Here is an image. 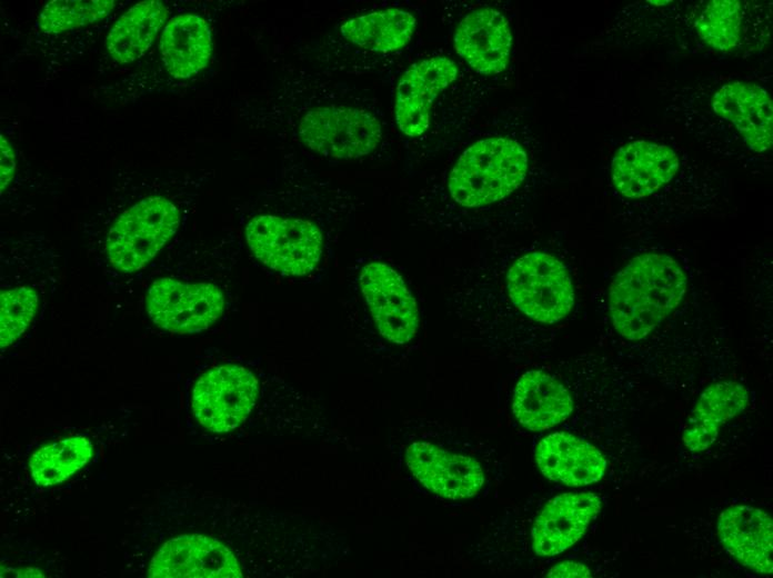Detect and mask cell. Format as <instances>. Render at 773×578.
I'll return each mask as SVG.
<instances>
[{
	"mask_svg": "<svg viewBox=\"0 0 773 578\" xmlns=\"http://www.w3.org/2000/svg\"><path fill=\"white\" fill-rule=\"evenodd\" d=\"M712 108L733 124L753 151L772 147V100L760 86L741 81L723 84L712 96Z\"/></svg>",
	"mask_w": 773,
	"mask_h": 578,
	"instance_id": "e0dca14e",
	"label": "cell"
},
{
	"mask_svg": "<svg viewBox=\"0 0 773 578\" xmlns=\"http://www.w3.org/2000/svg\"><path fill=\"white\" fill-rule=\"evenodd\" d=\"M602 501L593 492H566L552 498L535 518L531 530L538 556L551 557L573 546L601 511Z\"/></svg>",
	"mask_w": 773,
	"mask_h": 578,
	"instance_id": "4fadbf2b",
	"label": "cell"
},
{
	"mask_svg": "<svg viewBox=\"0 0 773 578\" xmlns=\"http://www.w3.org/2000/svg\"><path fill=\"white\" fill-rule=\"evenodd\" d=\"M298 137L323 157L355 159L375 149L382 129L377 118L363 109L330 104L308 110L298 123Z\"/></svg>",
	"mask_w": 773,
	"mask_h": 578,
	"instance_id": "8992f818",
	"label": "cell"
},
{
	"mask_svg": "<svg viewBox=\"0 0 773 578\" xmlns=\"http://www.w3.org/2000/svg\"><path fill=\"white\" fill-rule=\"evenodd\" d=\"M114 6L113 0H53L42 8L38 26L48 33L78 29L103 20Z\"/></svg>",
	"mask_w": 773,
	"mask_h": 578,
	"instance_id": "d4e9b609",
	"label": "cell"
},
{
	"mask_svg": "<svg viewBox=\"0 0 773 578\" xmlns=\"http://www.w3.org/2000/svg\"><path fill=\"white\" fill-rule=\"evenodd\" d=\"M168 9L159 0L135 3L111 28L106 48L119 63H129L145 53L164 26Z\"/></svg>",
	"mask_w": 773,
	"mask_h": 578,
	"instance_id": "7402d4cb",
	"label": "cell"
},
{
	"mask_svg": "<svg viewBox=\"0 0 773 578\" xmlns=\"http://www.w3.org/2000/svg\"><path fill=\"white\" fill-rule=\"evenodd\" d=\"M458 71L448 57H432L415 62L402 74L394 107L401 132L414 138L428 130L434 99L455 80Z\"/></svg>",
	"mask_w": 773,
	"mask_h": 578,
	"instance_id": "7c38bea8",
	"label": "cell"
},
{
	"mask_svg": "<svg viewBox=\"0 0 773 578\" xmlns=\"http://www.w3.org/2000/svg\"><path fill=\"white\" fill-rule=\"evenodd\" d=\"M512 303L529 318L554 323L574 305V289L564 265L544 252H529L518 258L506 273Z\"/></svg>",
	"mask_w": 773,
	"mask_h": 578,
	"instance_id": "277c9868",
	"label": "cell"
},
{
	"mask_svg": "<svg viewBox=\"0 0 773 578\" xmlns=\"http://www.w3.org/2000/svg\"><path fill=\"white\" fill-rule=\"evenodd\" d=\"M255 376L238 365H222L204 372L192 390V411L205 429L225 434L242 425L255 406Z\"/></svg>",
	"mask_w": 773,
	"mask_h": 578,
	"instance_id": "52a82bcc",
	"label": "cell"
},
{
	"mask_svg": "<svg viewBox=\"0 0 773 578\" xmlns=\"http://www.w3.org/2000/svg\"><path fill=\"white\" fill-rule=\"evenodd\" d=\"M454 48L478 73L491 76L502 72L512 47V34L505 17L492 8H481L465 16L459 23Z\"/></svg>",
	"mask_w": 773,
	"mask_h": 578,
	"instance_id": "9a60e30c",
	"label": "cell"
},
{
	"mask_svg": "<svg viewBox=\"0 0 773 578\" xmlns=\"http://www.w3.org/2000/svg\"><path fill=\"white\" fill-rule=\"evenodd\" d=\"M92 456V442L84 436H72L38 449L29 460V469L38 486L51 487L72 477Z\"/></svg>",
	"mask_w": 773,
	"mask_h": 578,
	"instance_id": "cb8c5ba5",
	"label": "cell"
},
{
	"mask_svg": "<svg viewBox=\"0 0 773 578\" xmlns=\"http://www.w3.org/2000/svg\"><path fill=\"white\" fill-rule=\"evenodd\" d=\"M0 155H1V192L9 186L13 179L16 171V155L10 141L1 134L0 138Z\"/></svg>",
	"mask_w": 773,
	"mask_h": 578,
	"instance_id": "83f0119b",
	"label": "cell"
},
{
	"mask_svg": "<svg viewBox=\"0 0 773 578\" xmlns=\"http://www.w3.org/2000/svg\"><path fill=\"white\" fill-rule=\"evenodd\" d=\"M359 282L380 335L398 345L412 340L419 313L402 277L386 263L374 261L361 269Z\"/></svg>",
	"mask_w": 773,
	"mask_h": 578,
	"instance_id": "9c48e42d",
	"label": "cell"
},
{
	"mask_svg": "<svg viewBox=\"0 0 773 578\" xmlns=\"http://www.w3.org/2000/svg\"><path fill=\"white\" fill-rule=\"evenodd\" d=\"M405 462L426 489L449 499L470 498L478 494L485 481L483 469L475 459L426 441L408 446Z\"/></svg>",
	"mask_w": 773,
	"mask_h": 578,
	"instance_id": "8fae6325",
	"label": "cell"
},
{
	"mask_svg": "<svg viewBox=\"0 0 773 578\" xmlns=\"http://www.w3.org/2000/svg\"><path fill=\"white\" fill-rule=\"evenodd\" d=\"M415 26L416 19L410 12L391 8L354 17L340 27V32L359 48L384 53L403 48Z\"/></svg>",
	"mask_w": 773,
	"mask_h": 578,
	"instance_id": "603a6c76",
	"label": "cell"
},
{
	"mask_svg": "<svg viewBox=\"0 0 773 578\" xmlns=\"http://www.w3.org/2000/svg\"><path fill=\"white\" fill-rule=\"evenodd\" d=\"M39 305L38 293L22 286L0 295V346L6 348L18 340L32 322Z\"/></svg>",
	"mask_w": 773,
	"mask_h": 578,
	"instance_id": "4316f807",
	"label": "cell"
},
{
	"mask_svg": "<svg viewBox=\"0 0 773 578\" xmlns=\"http://www.w3.org/2000/svg\"><path fill=\"white\" fill-rule=\"evenodd\" d=\"M741 8L740 1H710L697 16V33L712 48L733 49L740 39Z\"/></svg>",
	"mask_w": 773,
	"mask_h": 578,
	"instance_id": "484cf974",
	"label": "cell"
},
{
	"mask_svg": "<svg viewBox=\"0 0 773 578\" xmlns=\"http://www.w3.org/2000/svg\"><path fill=\"white\" fill-rule=\"evenodd\" d=\"M159 47L164 67L173 78H191L210 62L213 51L211 29L198 14L175 16L164 26Z\"/></svg>",
	"mask_w": 773,
	"mask_h": 578,
	"instance_id": "44dd1931",
	"label": "cell"
},
{
	"mask_svg": "<svg viewBox=\"0 0 773 578\" xmlns=\"http://www.w3.org/2000/svg\"><path fill=\"white\" fill-rule=\"evenodd\" d=\"M535 460L550 480L581 487L598 482L608 462L592 444L568 432H554L536 446Z\"/></svg>",
	"mask_w": 773,
	"mask_h": 578,
	"instance_id": "ac0fdd59",
	"label": "cell"
},
{
	"mask_svg": "<svg viewBox=\"0 0 773 578\" xmlns=\"http://www.w3.org/2000/svg\"><path fill=\"white\" fill-rule=\"evenodd\" d=\"M686 288V273L672 257L655 252L634 257L610 286L614 329L626 340L645 338L680 306Z\"/></svg>",
	"mask_w": 773,
	"mask_h": 578,
	"instance_id": "6da1fadb",
	"label": "cell"
},
{
	"mask_svg": "<svg viewBox=\"0 0 773 578\" xmlns=\"http://www.w3.org/2000/svg\"><path fill=\"white\" fill-rule=\"evenodd\" d=\"M180 225L179 209L163 197H148L126 210L107 237L111 265L134 272L149 263L172 238Z\"/></svg>",
	"mask_w": 773,
	"mask_h": 578,
	"instance_id": "3957f363",
	"label": "cell"
},
{
	"mask_svg": "<svg viewBox=\"0 0 773 578\" xmlns=\"http://www.w3.org/2000/svg\"><path fill=\"white\" fill-rule=\"evenodd\" d=\"M717 535L727 552L751 570L773 572V521L763 510L734 505L721 512Z\"/></svg>",
	"mask_w": 773,
	"mask_h": 578,
	"instance_id": "2e32d148",
	"label": "cell"
},
{
	"mask_svg": "<svg viewBox=\"0 0 773 578\" xmlns=\"http://www.w3.org/2000/svg\"><path fill=\"white\" fill-rule=\"evenodd\" d=\"M528 156L515 140H478L460 156L449 176L452 199L469 208L496 202L515 191L528 171Z\"/></svg>",
	"mask_w": 773,
	"mask_h": 578,
	"instance_id": "7a4b0ae2",
	"label": "cell"
},
{
	"mask_svg": "<svg viewBox=\"0 0 773 578\" xmlns=\"http://www.w3.org/2000/svg\"><path fill=\"white\" fill-rule=\"evenodd\" d=\"M679 168V156L672 148L636 140L616 151L611 176L619 193L628 199H641L671 182Z\"/></svg>",
	"mask_w": 773,
	"mask_h": 578,
	"instance_id": "5bb4252c",
	"label": "cell"
},
{
	"mask_svg": "<svg viewBox=\"0 0 773 578\" xmlns=\"http://www.w3.org/2000/svg\"><path fill=\"white\" fill-rule=\"evenodd\" d=\"M548 577L556 578H588L591 577V571L588 566L576 561H562L553 566L546 574Z\"/></svg>",
	"mask_w": 773,
	"mask_h": 578,
	"instance_id": "f1b7e54d",
	"label": "cell"
},
{
	"mask_svg": "<svg viewBox=\"0 0 773 578\" xmlns=\"http://www.w3.org/2000/svg\"><path fill=\"white\" fill-rule=\"evenodd\" d=\"M245 239L264 266L287 276L311 272L322 256V232L315 223L304 219L257 216L245 227Z\"/></svg>",
	"mask_w": 773,
	"mask_h": 578,
	"instance_id": "5b68a950",
	"label": "cell"
},
{
	"mask_svg": "<svg viewBox=\"0 0 773 578\" xmlns=\"http://www.w3.org/2000/svg\"><path fill=\"white\" fill-rule=\"evenodd\" d=\"M223 308V293L209 282L164 277L153 281L145 296V309L152 322L173 333L208 329L221 317Z\"/></svg>",
	"mask_w": 773,
	"mask_h": 578,
	"instance_id": "ba28073f",
	"label": "cell"
},
{
	"mask_svg": "<svg viewBox=\"0 0 773 578\" xmlns=\"http://www.w3.org/2000/svg\"><path fill=\"white\" fill-rule=\"evenodd\" d=\"M151 578H241L240 564L221 541L199 534L167 540L150 561Z\"/></svg>",
	"mask_w": 773,
	"mask_h": 578,
	"instance_id": "30bf717a",
	"label": "cell"
},
{
	"mask_svg": "<svg viewBox=\"0 0 773 578\" xmlns=\"http://www.w3.org/2000/svg\"><path fill=\"white\" fill-rule=\"evenodd\" d=\"M512 410L524 428L546 430L569 418L573 411V399L555 378L541 370H530L516 382Z\"/></svg>",
	"mask_w": 773,
	"mask_h": 578,
	"instance_id": "d6986e66",
	"label": "cell"
},
{
	"mask_svg": "<svg viewBox=\"0 0 773 578\" xmlns=\"http://www.w3.org/2000/svg\"><path fill=\"white\" fill-rule=\"evenodd\" d=\"M749 390L732 380L717 381L700 395L682 434L686 449L701 452L717 439L721 427L745 410Z\"/></svg>",
	"mask_w": 773,
	"mask_h": 578,
	"instance_id": "ffe728a7",
	"label": "cell"
}]
</instances>
